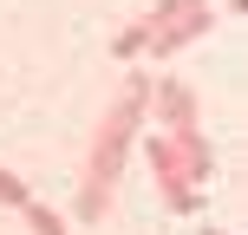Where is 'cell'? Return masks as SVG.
Instances as JSON below:
<instances>
[{"mask_svg": "<svg viewBox=\"0 0 248 235\" xmlns=\"http://www.w3.org/2000/svg\"><path fill=\"white\" fill-rule=\"evenodd\" d=\"M144 111H150V72H131L118 92V105L105 111V124L92 131V150H85V170H78V222H98L111 209V189H118V170L131 157L137 131H144Z\"/></svg>", "mask_w": 248, "mask_h": 235, "instance_id": "cell-1", "label": "cell"}, {"mask_svg": "<svg viewBox=\"0 0 248 235\" xmlns=\"http://www.w3.org/2000/svg\"><path fill=\"white\" fill-rule=\"evenodd\" d=\"M144 150H150V170H157L163 203H170L176 216H196V209H202V183L216 176V150H209V137L189 124V131H157Z\"/></svg>", "mask_w": 248, "mask_h": 235, "instance_id": "cell-2", "label": "cell"}, {"mask_svg": "<svg viewBox=\"0 0 248 235\" xmlns=\"http://www.w3.org/2000/svg\"><path fill=\"white\" fill-rule=\"evenodd\" d=\"M144 118H157L163 131H189L196 124V92L183 78H150V111Z\"/></svg>", "mask_w": 248, "mask_h": 235, "instance_id": "cell-3", "label": "cell"}, {"mask_svg": "<svg viewBox=\"0 0 248 235\" xmlns=\"http://www.w3.org/2000/svg\"><path fill=\"white\" fill-rule=\"evenodd\" d=\"M209 26H216V7H189V13H176L170 26H157V33L144 39V52H150V59L163 65V59H170V52H183L189 39H202V33H209Z\"/></svg>", "mask_w": 248, "mask_h": 235, "instance_id": "cell-4", "label": "cell"}, {"mask_svg": "<svg viewBox=\"0 0 248 235\" xmlns=\"http://www.w3.org/2000/svg\"><path fill=\"white\" fill-rule=\"evenodd\" d=\"M20 216H26V222H33V235H72V229L59 222V209H46V203H33V196L20 203Z\"/></svg>", "mask_w": 248, "mask_h": 235, "instance_id": "cell-5", "label": "cell"}, {"mask_svg": "<svg viewBox=\"0 0 248 235\" xmlns=\"http://www.w3.org/2000/svg\"><path fill=\"white\" fill-rule=\"evenodd\" d=\"M189 7H209V0H157V7H150V13H144V39H150V33H157V26H170V20H176V13H189Z\"/></svg>", "mask_w": 248, "mask_h": 235, "instance_id": "cell-6", "label": "cell"}, {"mask_svg": "<svg viewBox=\"0 0 248 235\" xmlns=\"http://www.w3.org/2000/svg\"><path fill=\"white\" fill-rule=\"evenodd\" d=\"M111 59H144V20H131V26L111 39Z\"/></svg>", "mask_w": 248, "mask_h": 235, "instance_id": "cell-7", "label": "cell"}, {"mask_svg": "<svg viewBox=\"0 0 248 235\" xmlns=\"http://www.w3.org/2000/svg\"><path fill=\"white\" fill-rule=\"evenodd\" d=\"M0 203H7V209H20V203H26V183L7 170V163H0Z\"/></svg>", "mask_w": 248, "mask_h": 235, "instance_id": "cell-8", "label": "cell"}, {"mask_svg": "<svg viewBox=\"0 0 248 235\" xmlns=\"http://www.w3.org/2000/svg\"><path fill=\"white\" fill-rule=\"evenodd\" d=\"M202 235H222V229H202Z\"/></svg>", "mask_w": 248, "mask_h": 235, "instance_id": "cell-9", "label": "cell"}]
</instances>
